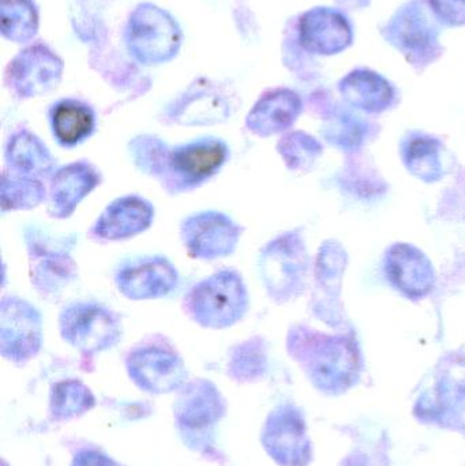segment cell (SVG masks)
<instances>
[{
  "mask_svg": "<svg viewBox=\"0 0 465 466\" xmlns=\"http://www.w3.org/2000/svg\"><path fill=\"white\" fill-rule=\"evenodd\" d=\"M399 40L409 51L414 52L418 49L420 52L431 43L430 30L417 14H409L399 24Z\"/></svg>",
  "mask_w": 465,
  "mask_h": 466,
  "instance_id": "24",
  "label": "cell"
},
{
  "mask_svg": "<svg viewBox=\"0 0 465 466\" xmlns=\"http://www.w3.org/2000/svg\"><path fill=\"white\" fill-rule=\"evenodd\" d=\"M434 10L450 24L465 22V0H431Z\"/></svg>",
  "mask_w": 465,
  "mask_h": 466,
  "instance_id": "25",
  "label": "cell"
},
{
  "mask_svg": "<svg viewBox=\"0 0 465 466\" xmlns=\"http://www.w3.org/2000/svg\"><path fill=\"white\" fill-rule=\"evenodd\" d=\"M62 339L85 355L111 350L122 339V320L111 309L93 300L74 301L59 314Z\"/></svg>",
  "mask_w": 465,
  "mask_h": 466,
  "instance_id": "4",
  "label": "cell"
},
{
  "mask_svg": "<svg viewBox=\"0 0 465 466\" xmlns=\"http://www.w3.org/2000/svg\"><path fill=\"white\" fill-rule=\"evenodd\" d=\"M303 268L302 249L297 236H278L259 252V277L272 300L286 301L297 295Z\"/></svg>",
  "mask_w": 465,
  "mask_h": 466,
  "instance_id": "9",
  "label": "cell"
},
{
  "mask_svg": "<svg viewBox=\"0 0 465 466\" xmlns=\"http://www.w3.org/2000/svg\"><path fill=\"white\" fill-rule=\"evenodd\" d=\"M95 127V112L81 101L63 100L52 109V134L63 147H78L92 136Z\"/></svg>",
  "mask_w": 465,
  "mask_h": 466,
  "instance_id": "19",
  "label": "cell"
},
{
  "mask_svg": "<svg viewBox=\"0 0 465 466\" xmlns=\"http://www.w3.org/2000/svg\"><path fill=\"white\" fill-rule=\"evenodd\" d=\"M300 43L308 51L335 54L351 40L343 16L327 8L310 11L300 21Z\"/></svg>",
  "mask_w": 465,
  "mask_h": 466,
  "instance_id": "17",
  "label": "cell"
},
{
  "mask_svg": "<svg viewBox=\"0 0 465 466\" xmlns=\"http://www.w3.org/2000/svg\"><path fill=\"white\" fill-rule=\"evenodd\" d=\"M302 104L291 90H275L257 101L246 117V127L258 137L283 133L297 120Z\"/></svg>",
  "mask_w": 465,
  "mask_h": 466,
  "instance_id": "16",
  "label": "cell"
},
{
  "mask_svg": "<svg viewBox=\"0 0 465 466\" xmlns=\"http://www.w3.org/2000/svg\"><path fill=\"white\" fill-rule=\"evenodd\" d=\"M73 466H119L115 464L111 459L103 456V454L96 453V451H84L78 454L74 460Z\"/></svg>",
  "mask_w": 465,
  "mask_h": 466,
  "instance_id": "26",
  "label": "cell"
},
{
  "mask_svg": "<svg viewBox=\"0 0 465 466\" xmlns=\"http://www.w3.org/2000/svg\"><path fill=\"white\" fill-rule=\"evenodd\" d=\"M5 171L35 179H51L56 160L46 145L26 128L14 131L5 149Z\"/></svg>",
  "mask_w": 465,
  "mask_h": 466,
  "instance_id": "14",
  "label": "cell"
},
{
  "mask_svg": "<svg viewBox=\"0 0 465 466\" xmlns=\"http://www.w3.org/2000/svg\"><path fill=\"white\" fill-rule=\"evenodd\" d=\"M95 404L92 393L78 380H66L57 383L52 391V413L56 418L66 419L90 410Z\"/></svg>",
  "mask_w": 465,
  "mask_h": 466,
  "instance_id": "22",
  "label": "cell"
},
{
  "mask_svg": "<svg viewBox=\"0 0 465 466\" xmlns=\"http://www.w3.org/2000/svg\"><path fill=\"white\" fill-rule=\"evenodd\" d=\"M126 367L134 383L149 393L177 390L187 378L180 356L160 344H145L131 350Z\"/></svg>",
  "mask_w": 465,
  "mask_h": 466,
  "instance_id": "10",
  "label": "cell"
},
{
  "mask_svg": "<svg viewBox=\"0 0 465 466\" xmlns=\"http://www.w3.org/2000/svg\"><path fill=\"white\" fill-rule=\"evenodd\" d=\"M62 74V59L46 46H35L14 57L8 66L7 85L18 97H38L54 90Z\"/></svg>",
  "mask_w": 465,
  "mask_h": 466,
  "instance_id": "11",
  "label": "cell"
},
{
  "mask_svg": "<svg viewBox=\"0 0 465 466\" xmlns=\"http://www.w3.org/2000/svg\"><path fill=\"white\" fill-rule=\"evenodd\" d=\"M220 394L212 383L198 380L180 397L177 404V421L186 435H209L220 416Z\"/></svg>",
  "mask_w": 465,
  "mask_h": 466,
  "instance_id": "15",
  "label": "cell"
},
{
  "mask_svg": "<svg viewBox=\"0 0 465 466\" xmlns=\"http://www.w3.org/2000/svg\"><path fill=\"white\" fill-rule=\"evenodd\" d=\"M128 152L142 174L174 196L201 187L223 169L229 157L228 145L216 137L168 145L156 136H139L130 142Z\"/></svg>",
  "mask_w": 465,
  "mask_h": 466,
  "instance_id": "1",
  "label": "cell"
},
{
  "mask_svg": "<svg viewBox=\"0 0 465 466\" xmlns=\"http://www.w3.org/2000/svg\"><path fill=\"white\" fill-rule=\"evenodd\" d=\"M25 244L29 254L30 282L38 295L57 298L76 281L78 265L70 255V238H55L41 229L30 228L25 232Z\"/></svg>",
  "mask_w": 465,
  "mask_h": 466,
  "instance_id": "3",
  "label": "cell"
},
{
  "mask_svg": "<svg viewBox=\"0 0 465 466\" xmlns=\"http://www.w3.org/2000/svg\"><path fill=\"white\" fill-rule=\"evenodd\" d=\"M43 345V318L33 304L16 296L0 303V352L13 363H26Z\"/></svg>",
  "mask_w": 465,
  "mask_h": 466,
  "instance_id": "7",
  "label": "cell"
},
{
  "mask_svg": "<svg viewBox=\"0 0 465 466\" xmlns=\"http://www.w3.org/2000/svg\"><path fill=\"white\" fill-rule=\"evenodd\" d=\"M2 35L14 43H26L38 29V14L32 0H0Z\"/></svg>",
  "mask_w": 465,
  "mask_h": 466,
  "instance_id": "21",
  "label": "cell"
},
{
  "mask_svg": "<svg viewBox=\"0 0 465 466\" xmlns=\"http://www.w3.org/2000/svg\"><path fill=\"white\" fill-rule=\"evenodd\" d=\"M155 207L139 196H125L112 201L90 228L97 241H120L141 235L155 221Z\"/></svg>",
  "mask_w": 465,
  "mask_h": 466,
  "instance_id": "13",
  "label": "cell"
},
{
  "mask_svg": "<svg viewBox=\"0 0 465 466\" xmlns=\"http://www.w3.org/2000/svg\"><path fill=\"white\" fill-rule=\"evenodd\" d=\"M0 194L3 213L32 210L48 198V190L43 180L21 177L8 171L3 174Z\"/></svg>",
  "mask_w": 465,
  "mask_h": 466,
  "instance_id": "20",
  "label": "cell"
},
{
  "mask_svg": "<svg viewBox=\"0 0 465 466\" xmlns=\"http://www.w3.org/2000/svg\"><path fill=\"white\" fill-rule=\"evenodd\" d=\"M182 30L163 8L144 3L128 19L126 41L139 63L153 66L169 62L182 46Z\"/></svg>",
  "mask_w": 465,
  "mask_h": 466,
  "instance_id": "5",
  "label": "cell"
},
{
  "mask_svg": "<svg viewBox=\"0 0 465 466\" xmlns=\"http://www.w3.org/2000/svg\"><path fill=\"white\" fill-rule=\"evenodd\" d=\"M250 296L238 271L224 268L197 282L183 299L185 314L197 325L223 330L248 314Z\"/></svg>",
  "mask_w": 465,
  "mask_h": 466,
  "instance_id": "2",
  "label": "cell"
},
{
  "mask_svg": "<svg viewBox=\"0 0 465 466\" xmlns=\"http://www.w3.org/2000/svg\"><path fill=\"white\" fill-rule=\"evenodd\" d=\"M115 285L128 300H156L179 285V271L168 258L144 255L126 260L115 271Z\"/></svg>",
  "mask_w": 465,
  "mask_h": 466,
  "instance_id": "8",
  "label": "cell"
},
{
  "mask_svg": "<svg viewBox=\"0 0 465 466\" xmlns=\"http://www.w3.org/2000/svg\"><path fill=\"white\" fill-rule=\"evenodd\" d=\"M231 116L228 101L217 93L199 90L183 96L169 108L168 117L180 126H213Z\"/></svg>",
  "mask_w": 465,
  "mask_h": 466,
  "instance_id": "18",
  "label": "cell"
},
{
  "mask_svg": "<svg viewBox=\"0 0 465 466\" xmlns=\"http://www.w3.org/2000/svg\"><path fill=\"white\" fill-rule=\"evenodd\" d=\"M101 182V172L86 160L57 168L49 179L48 215L56 220L70 218Z\"/></svg>",
  "mask_w": 465,
  "mask_h": 466,
  "instance_id": "12",
  "label": "cell"
},
{
  "mask_svg": "<svg viewBox=\"0 0 465 466\" xmlns=\"http://www.w3.org/2000/svg\"><path fill=\"white\" fill-rule=\"evenodd\" d=\"M243 228L226 213H194L180 224V240L194 259L215 260L231 257L242 238Z\"/></svg>",
  "mask_w": 465,
  "mask_h": 466,
  "instance_id": "6",
  "label": "cell"
},
{
  "mask_svg": "<svg viewBox=\"0 0 465 466\" xmlns=\"http://www.w3.org/2000/svg\"><path fill=\"white\" fill-rule=\"evenodd\" d=\"M262 341L257 339H248L234 348L231 355V371L239 378H254L261 370L264 361Z\"/></svg>",
  "mask_w": 465,
  "mask_h": 466,
  "instance_id": "23",
  "label": "cell"
}]
</instances>
